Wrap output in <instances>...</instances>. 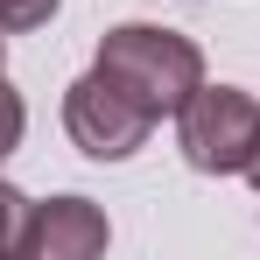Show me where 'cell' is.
I'll list each match as a JSON object with an SVG mask.
<instances>
[{
	"instance_id": "1",
	"label": "cell",
	"mask_w": 260,
	"mask_h": 260,
	"mask_svg": "<svg viewBox=\"0 0 260 260\" xmlns=\"http://www.w3.org/2000/svg\"><path fill=\"white\" fill-rule=\"evenodd\" d=\"M99 71L120 78V85L162 120L183 113V99L204 85V49L190 43L183 28H155V21H120L99 36Z\"/></svg>"
},
{
	"instance_id": "2",
	"label": "cell",
	"mask_w": 260,
	"mask_h": 260,
	"mask_svg": "<svg viewBox=\"0 0 260 260\" xmlns=\"http://www.w3.org/2000/svg\"><path fill=\"white\" fill-rule=\"evenodd\" d=\"M176 148L197 176H246L260 155V99L239 85H197L176 113Z\"/></svg>"
},
{
	"instance_id": "3",
	"label": "cell",
	"mask_w": 260,
	"mask_h": 260,
	"mask_svg": "<svg viewBox=\"0 0 260 260\" xmlns=\"http://www.w3.org/2000/svg\"><path fill=\"white\" fill-rule=\"evenodd\" d=\"M63 134L78 141V155H91V162H127V155L148 148L155 113H148L120 78H106V71L91 63L85 78L63 91Z\"/></svg>"
},
{
	"instance_id": "4",
	"label": "cell",
	"mask_w": 260,
	"mask_h": 260,
	"mask_svg": "<svg viewBox=\"0 0 260 260\" xmlns=\"http://www.w3.org/2000/svg\"><path fill=\"white\" fill-rule=\"evenodd\" d=\"M113 225L91 197H49V204H28V225H21V253L28 260H91L106 253Z\"/></svg>"
},
{
	"instance_id": "5",
	"label": "cell",
	"mask_w": 260,
	"mask_h": 260,
	"mask_svg": "<svg viewBox=\"0 0 260 260\" xmlns=\"http://www.w3.org/2000/svg\"><path fill=\"white\" fill-rule=\"evenodd\" d=\"M56 7H63V0H0V36H28V28H43Z\"/></svg>"
},
{
	"instance_id": "6",
	"label": "cell",
	"mask_w": 260,
	"mask_h": 260,
	"mask_svg": "<svg viewBox=\"0 0 260 260\" xmlns=\"http://www.w3.org/2000/svg\"><path fill=\"white\" fill-rule=\"evenodd\" d=\"M21 134H28V106H21V91L0 78V162L21 148Z\"/></svg>"
},
{
	"instance_id": "7",
	"label": "cell",
	"mask_w": 260,
	"mask_h": 260,
	"mask_svg": "<svg viewBox=\"0 0 260 260\" xmlns=\"http://www.w3.org/2000/svg\"><path fill=\"white\" fill-rule=\"evenodd\" d=\"M21 225H28V197L0 183V253H21Z\"/></svg>"
},
{
	"instance_id": "8",
	"label": "cell",
	"mask_w": 260,
	"mask_h": 260,
	"mask_svg": "<svg viewBox=\"0 0 260 260\" xmlns=\"http://www.w3.org/2000/svg\"><path fill=\"white\" fill-rule=\"evenodd\" d=\"M246 183H253V190H260V155H253V169H246Z\"/></svg>"
},
{
	"instance_id": "9",
	"label": "cell",
	"mask_w": 260,
	"mask_h": 260,
	"mask_svg": "<svg viewBox=\"0 0 260 260\" xmlns=\"http://www.w3.org/2000/svg\"><path fill=\"white\" fill-rule=\"evenodd\" d=\"M0 56H7V36H0Z\"/></svg>"
}]
</instances>
